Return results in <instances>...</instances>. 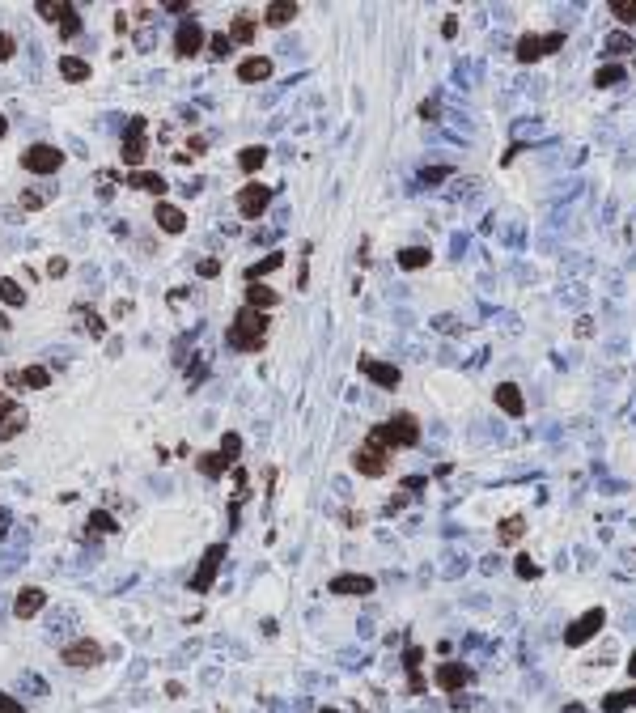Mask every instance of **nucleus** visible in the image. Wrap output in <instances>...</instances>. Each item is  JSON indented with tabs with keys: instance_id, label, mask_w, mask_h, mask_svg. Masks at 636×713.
<instances>
[{
	"instance_id": "36",
	"label": "nucleus",
	"mask_w": 636,
	"mask_h": 713,
	"mask_svg": "<svg viewBox=\"0 0 636 713\" xmlns=\"http://www.w3.org/2000/svg\"><path fill=\"white\" fill-rule=\"evenodd\" d=\"M620 77H624V68H620V64H602V68H598V77H594V85H615Z\"/></svg>"
},
{
	"instance_id": "51",
	"label": "nucleus",
	"mask_w": 636,
	"mask_h": 713,
	"mask_svg": "<svg viewBox=\"0 0 636 713\" xmlns=\"http://www.w3.org/2000/svg\"><path fill=\"white\" fill-rule=\"evenodd\" d=\"M565 713H585V709H581V705H569V709H565Z\"/></svg>"
},
{
	"instance_id": "30",
	"label": "nucleus",
	"mask_w": 636,
	"mask_h": 713,
	"mask_svg": "<svg viewBox=\"0 0 636 713\" xmlns=\"http://www.w3.org/2000/svg\"><path fill=\"white\" fill-rule=\"evenodd\" d=\"M276 267H280V255L272 251V255H267V259H259V263L251 267V272H247V281H251V285H259V276H267V272H276Z\"/></svg>"
},
{
	"instance_id": "38",
	"label": "nucleus",
	"mask_w": 636,
	"mask_h": 713,
	"mask_svg": "<svg viewBox=\"0 0 636 713\" xmlns=\"http://www.w3.org/2000/svg\"><path fill=\"white\" fill-rule=\"evenodd\" d=\"M606 47H611V52H636V39L620 30V34H611V43H606Z\"/></svg>"
},
{
	"instance_id": "27",
	"label": "nucleus",
	"mask_w": 636,
	"mask_h": 713,
	"mask_svg": "<svg viewBox=\"0 0 636 713\" xmlns=\"http://www.w3.org/2000/svg\"><path fill=\"white\" fill-rule=\"evenodd\" d=\"M636 705V688H628V692H615V696H602V709L606 713H624Z\"/></svg>"
},
{
	"instance_id": "41",
	"label": "nucleus",
	"mask_w": 636,
	"mask_h": 713,
	"mask_svg": "<svg viewBox=\"0 0 636 713\" xmlns=\"http://www.w3.org/2000/svg\"><path fill=\"white\" fill-rule=\"evenodd\" d=\"M21 683H26V692H34V696H47V679H43V675H26Z\"/></svg>"
},
{
	"instance_id": "10",
	"label": "nucleus",
	"mask_w": 636,
	"mask_h": 713,
	"mask_svg": "<svg viewBox=\"0 0 636 713\" xmlns=\"http://www.w3.org/2000/svg\"><path fill=\"white\" fill-rule=\"evenodd\" d=\"M204 47V30H200V21L195 17H183V26H179V34H174V52L187 60V56H195Z\"/></svg>"
},
{
	"instance_id": "39",
	"label": "nucleus",
	"mask_w": 636,
	"mask_h": 713,
	"mask_svg": "<svg viewBox=\"0 0 636 713\" xmlns=\"http://www.w3.org/2000/svg\"><path fill=\"white\" fill-rule=\"evenodd\" d=\"M81 318H85V327H89V336H102V331H106V323H102V318H98V314H93L89 306H81Z\"/></svg>"
},
{
	"instance_id": "48",
	"label": "nucleus",
	"mask_w": 636,
	"mask_h": 713,
	"mask_svg": "<svg viewBox=\"0 0 636 713\" xmlns=\"http://www.w3.org/2000/svg\"><path fill=\"white\" fill-rule=\"evenodd\" d=\"M420 658H424V650H407V654H403V662H407V671H416V667H420Z\"/></svg>"
},
{
	"instance_id": "31",
	"label": "nucleus",
	"mask_w": 636,
	"mask_h": 713,
	"mask_svg": "<svg viewBox=\"0 0 636 713\" xmlns=\"http://www.w3.org/2000/svg\"><path fill=\"white\" fill-rule=\"evenodd\" d=\"M238 162H242V170H247V175H255V170H259V166L267 162V149H263V144H255V149H247V153H242Z\"/></svg>"
},
{
	"instance_id": "20",
	"label": "nucleus",
	"mask_w": 636,
	"mask_h": 713,
	"mask_svg": "<svg viewBox=\"0 0 636 713\" xmlns=\"http://www.w3.org/2000/svg\"><path fill=\"white\" fill-rule=\"evenodd\" d=\"M157 226H161L166 234H183V230H187V217H183V208H174V204H157Z\"/></svg>"
},
{
	"instance_id": "50",
	"label": "nucleus",
	"mask_w": 636,
	"mask_h": 713,
	"mask_svg": "<svg viewBox=\"0 0 636 713\" xmlns=\"http://www.w3.org/2000/svg\"><path fill=\"white\" fill-rule=\"evenodd\" d=\"M628 671H632V679H636V654H632V658H628Z\"/></svg>"
},
{
	"instance_id": "44",
	"label": "nucleus",
	"mask_w": 636,
	"mask_h": 713,
	"mask_svg": "<svg viewBox=\"0 0 636 713\" xmlns=\"http://www.w3.org/2000/svg\"><path fill=\"white\" fill-rule=\"evenodd\" d=\"M518 573H522V578H539V569H534L530 556H518Z\"/></svg>"
},
{
	"instance_id": "13",
	"label": "nucleus",
	"mask_w": 636,
	"mask_h": 713,
	"mask_svg": "<svg viewBox=\"0 0 636 713\" xmlns=\"http://www.w3.org/2000/svg\"><path fill=\"white\" fill-rule=\"evenodd\" d=\"M43 607H47V595H43L38 586H26V590L17 595V603H13V616H17V620H34Z\"/></svg>"
},
{
	"instance_id": "9",
	"label": "nucleus",
	"mask_w": 636,
	"mask_h": 713,
	"mask_svg": "<svg viewBox=\"0 0 636 713\" xmlns=\"http://www.w3.org/2000/svg\"><path fill=\"white\" fill-rule=\"evenodd\" d=\"M221 560H225V544H212L208 556L200 560V569H195V578H191V590H208V586L216 582V569H221Z\"/></svg>"
},
{
	"instance_id": "42",
	"label": "nucleus",
	"mask_w": 636,
	"mask_h": 713,
	"mask_svg": "<svg viewBox=\"0 0 636 713\" xmlns=\"http://www.w3.org/2000/svg\"><path fill=\"white\" fill-rule=\"evenodd\" d=\"M60 30H64V39H72V34H81V17H77V13H68V17L60 21Z\"/></svg>"
},
{
	"instance_id": "32",
	"label": "nucleus",
	"mask_w": 636,
	"mask_h": 713,
	"mask_svg": "<svg viewBox=\"0 0 636 713\" xmlns=\"http://www.w3.org/2000/svg\"><path fill=\"white\" fill-rule=\"evenodd\" d=\"M0 298H5L9 306H21V302H26V293H21V285H17V281L0 276Z\"/></svg>"
},
{
	"instance_id": "12",
	"label": "nucleus",
	"mask_w": 636,
	"mask_h": 713,
	"mask_svg": "<svg viewBox=\"0 0 636 713\" xmlns=\"http://www.w3.org/2000/svg\"><path fill=\"white\" fill-rule=\"evenodd\" d=\"M26 408L21 404H0V441H9V437H17L21 429H26Z\"/></svg>"
},
{
	"instance_id": "21",
	"label": "nucleus",
	"mask_w": 636,
	"mask_h": 713,
	"mask_svg": "<svg viewBox=\"0 0 636 713\" xmlns=\"http://www.w3.org/2000/svg\"><path fill=\"white\" fill-rule=\"evenodd\" d=\"M497 404H501L509 416H522V412H526V408H522V391L513 386V382H501V386H497Z\"/></svg>"
},
{
	"instance_id": "4",
	"label": "nucleus",
	"mask_w": 636,
	"mask_h": 713,
	"mask_svg": "<svg viewBox=\"0 0 636 713\" xmlns=\"http://www.w3.org/2000/svg\"><path fill=\"white\" fill-rule=\"evenodd\" d=\"M60 662L64 667H98L102 662V646L98 641H89V637H81V641H64V650H60Z\"/></svg>"
},
{
	"instance_id": "19",
	"label": "nucleus",
	"mask_w": 636,
	"mask_h": 713,
	"mask_svg": "<svg viewBox=\"0 0 636 713\" xmlns=\"http://www.w3.org/2000/svg\"><path fill=\"white\" fill-rule=\"evenodd\" d=\"M124 183L140 187V191H153V195L166 191V175H153V170H132V175H124Z\"/></svg>"
},
{
	"instance_id": "45",
	"label": "nucleus",
	"mask_w": 636,
	"mask_h": 713,
	"mask_svg": "<svg viewBox=\"0 0 636 713\" xmlns=\"http://www.w3.org/2000/svg\"><path fill=\"white\" fill-rule=\"evenodd\" d=\"M13 47H17V43H13V34H5V30H0V60H9V56H13Z\"/></svg>"
},
{
	"instance_id": "6",
	"label": "nucleus",
	"mask_w": 636,
	"mask_h": 713,
	"mask_svg": "<svg viewBox=\"0 0 636 713\" xmlns=\"http://www.w3.org/2000/svg\"><path fill=\"white\" fill-rule=\"evenodd\" d=\"M267 204H272V187H263V183H247L238 191V212L242 217H263Z\"/></svg>"
},
{
	"instance_id": "33",
	"label": "nucleus",
	"mask_w": 636,
	"mask_h": 713,
	"mask_svg": "<svg viewBox=\"0 0 636 713\" xmlns=\"http://www.w3.org/2000/svg\"><path fill=\"white\" fill-rule=\"evenodd\" d=\"M522 531H526V523H522V518H505V523L497 527V535L505 539V544H513V539H522Z\"/></svg>"
},
{
	"instance_id": "37",
	"label": "nucleus",
	"mask_w": 636,
	"mask_h": 713,
	"mask_svg": "<svg viewBox=\"0 0 636 713\" xmlns=\"http://www.w3.org/2000/svg\"><path fill=\"white\" fill-rule=\"evenodd\" d=\"M450 175H454V170H450V166H429V170H420V179H424L429 187H433V183H446Z\"/></svg>"
},
{
	"instance_id": "35",
	"label": "nucleus",
	"mask_w": 636,
	"mask_h": 713,
	"mask_svg": "<svg viewBox=\"0 0 636 713\" xmlns=\"http://www.w3.org/2000/svg\"><path fill=\"white\" fill-rule=\"evenodd\" d=\"M611 13H615L624 26H632V21H636V0H615V5H611Z\"/></svg>"
},
{
	"instance_id": "3",
	"label": "nucleus",
	"mask_w": 636,
	"mask_h": 713,
	"mask_svg": "<svg viewBox=\"0 0 636 713\" xmlns=\"http://www.w3.org/2000/svg\"><path fill=\"white\" fill-rule=\"evenodd\" d=\"M21 166H26L30 175H56V170L64 166V153L56 149V144H30V149L21 153Z\"/></svg>"
},
{
	"instance_id": "25",
	"label": "nucleus",
	"mask_w": 636,
	"mask_h": 713,
	"mask_svg": "<svg viewBox=\"0 0 636 713\" xmlns=\"http://www.w3.org/2000/svg\"><path fill=\"white\" fill-rule=\"evenodd\" d=\"M60 72H64V81L81 85V81L89 77V64H85V60H68V56H64V60H60Z\"/></svg>"
},
{
	"instance_id": "28",
	"label": "nucleus",
	"mask_w": 636,
	"mask_h": 713,
	"mask_svg": "<svg viewBox=\"0 0 636 713\" xmlns=\"http://www.w3.org/2000/svg\"><path fill=\"white\" fill-rule=\"evenodd\" d=\"M433 255H429V247H403L399 251V267H424Z\"/></svg>"
},
{
	"instance_id": "11",
	"label": "nucleus",
	"mask_w": 636,
	"mask_h": 713,
	"mask_svg": "<svg viewBox=\"0 0 636 713\" xmlns=\"http://www.w3.org/2000/svg\"><path fill=\"white\" fill-rule=\"evenodd\" d=\"M442 692H462V688L471 683V667H462V662H446V667H437V679H433Z\"/></svg>"
},
{
	"instance_id": "26",
	"label": "nucleus",
	"mask_w": 636,
	"mask_h": 713,
	"mask_svg": "<svg viewBox=\"0 0 636 713\" xmlns=\"http://www.w3.org/2000/svg\"><path fill=\"white\" fill-rule=\"evenodd\" d=\"M229 43H255V21L242 13V17H234V30H229Z\"/></svg>"
},
{
	"instance_id": "8",
	"label": "nucleus",
	"mask_w": 636,
	"mask_h": 713,
	"mask_svg": "<svg viewBox=\"0 0 636 713\" xmlns=\"http://www.w3.org/2000/svg\"><path fill=\"white\" fill-rule=\"evenodd\" d=\"M352 467L361 476H382L386 467H390V450H382V446H370V441H365V446L352 454Z\"/></svg>"
},
{
	"instance_id": "22",
	"label": "nucleus",
	"mask_w": 636,
	"mask_h": 713,
	"mask_svg": "<svg viewBox=\"0 0 636 713\" xmlns=\"http://www.w3.org/2000/svg\"><path fill=\"white\" fill-rule=\"evenodd\" d=\"M293 17H297V5H293V0H280V5H267V13H263V21H267V26H288Z\"/></svg>"
},
{
	"instance_id": "7",
	"label": "nucleus",
	"mask_w": 636,
	"mask_h": 713,
	"mask_svg": "<svg viewBox=\"0 0 636 713\" xmlns=\"http://www.w3.org/2000/svg\"><path fill=\"white\" fill-rule=\"evenodd\" d=\"M602 620H606V611H602V607H590L581 620H573V624L565 628V641H569V646H585V641H590V637L602 628Z\"/></svg>"
},
{
	"instance_id": "34",
	"label": "nucleus",
	"mask_w": 636,
	"mask_h": 713,
	"mask_svg": "<svg viewBox=\"0 0 636 713\" xmlns=\"http://www.w3.org/2000/svg\"><path fill=\"white\" fill-rule=\"evenodd\" d=\"M72 9L68 5H60V0H47V5H38V17H47V21H64Z\"/></svg>"
},
{
	"instance_id": "5",
	"label": "nucleus",
	"mask_w": 636,
	"mask_h": 713,
	"mask_svg": "<svg viewBox=\"0 0 636 713\" xmlns=\"http://www.w3.org/2000/svg\"><path fill=\"white\" fill-rule=\"evenodd\" d=\"M560 47H565V34H526L518 43V60L534 64L539 56H552V52H560Z\"/></svg>"
},
{
	"instance_id": "24",
	"label": "nucleus",
	"mask_w": 636,
	"mask_h": 713,
	"mask_svg": "<svg viewBox=\"0 0 636 713\" xmlns=\"http://www.w3.org/2000/svg\"><path fill=\"white\" fill-rule=\"evenodd\" d=\"M195 467H200L208 480H216V476H225V472H229V463H225L221 454H200V459H195Z\"/></svg>"
},
{
	"instance_id": "29",
	"label": "nucleus",
	"mask_w": 636,
	"mask_h": 713,
	"mask_svg": "<svg viewBox=\"0 0 636 713\" xmlns=\"http://www.w3.org/2000/svg\"><path fill=\"white\" fill-rule=\"evenodd\" d=\"M216 454H221V459L234 467V463H238V454H242V437H238V433H225V437H221V450H216Z\"/></svg>"
},
{
	"instance_id": "49",
	"label": "nucleus",
	"mask_w": 636,
	"mask_h": 713,
	"mask_svg": "<svg viewBox=\"0 0 636 713\" xmlns=\"http://www.w3.org/2000/svg\"><path fill=\"white\" fill-rule=\"evenodd\" d=\"M0 713H21V705H17L13 696H5V692H0Z\"/></svg>"
},
{
	"instance_id": "18",
	"label": "nucleus",
	"mask_w": 636,
	"mask_h": 713,
	"mask_svg": "<svg viewBox=\"0 0 636 713\" xmlns=\"http://www.w3.org/2000/svg\"><path fill=\"white\" fill-rule=\"evenodd\" d=\"M276 302H280V293H276L272 285H251V289H247V306L259 310V314H267Z\"/></svg>"
},
{
	"instance_id": "14",
	"label": "nucleus",
	"mask_w": 636,
	"mask_h": 713,
	"mask_svg": "<svg viewBox=\"0 0 636 713\" xmlns=\"http://www.w3.org/2000/svg\"><path fill=\"white\" fill-rule=\"evenodd\" d=\"M331 590L335 595H374V578H365V573H335Z\"/></svg>"
},
{
	"instance_id": "23",
	"label": "nucleus",
	"mask_w": 636,
	"mask_h": 713,
	"mask_svg": "<svg viewBox=\"0 0 636 713\" xmlns=\"http://www.w3.org/2000/svg\"><path fill=\"white\" fill-rule=\"evenodd\" d=\"M13 382L17 386H34V391H43L47 382H52V374L43 370V365H30V370H21V374H13Z\"/></svg>"
},
{
	"instance_id": "1",
	"label": "nucleus",
	"mask_w": 636,
	"mask_h": 713,
	"mask_svg": "<svg viewBox=\"0 0 636 713\" xmlns=\"http://www.w3.org/2000/svg\"><path fill=\"white\" fill-rule=\"evenodd\" d=\"M416 441H420V425H416V416H407V412H399V416H390L386 425L370 429V446H382V450L416 446Z\"/></svg>"
},
{
	"instance_id": "40",
	"label": "nucleus",
	"mask_w": 636,
	"mask_h": 713,
	"mask_svg": "<svg viewBox=\"0 0 636 713\" xmlns=\"http://www.w3.org/2000/svg\"><path fill=\"white\" fill-rule=\"evenodd\" d=\"M208 52H212L216 60H225V56L234 52V43H229V34H216V39H212V47H208Z\"/></svg>"
},
{
	"instance_id": "53",
	"label": "nucleus",
	"mask_w": 636,
	"mask_h": 713,
	"mask_svg": "<svg viewBox=\"0 0 636 713\" xmlns=\"http://www.w3.org/2000/svg\"><path fill=\"white\" fill-rule=\"evenodd\" d=\"M323 713H339V709H323Z\"/></svg>"
},
{
	"instance_id": "43",
	"label": "nucleus",
	"mask_w": 636,
	"mask_h": 713,
	"mask_svg": "<svg viewBox=\"0 0 636 713\" xmlns=\"http://www.w3.org/2000/svg\"><path fill=\"white\" fill-rule=\"evenodd\" d=\"M43 200H47L43 191H26V195H21V208H43Z\"/></svg>"
},
{
	"instance_id": "16",
	"label": "nucleus",
	"mask_w": 636,
	"mask_h": 713,
	"mask_svg": "<svg viewBox=\"0 0 636 713\" xmlns=\"http://www.w3.org/2000/svg\"><path fill=\"white\" fill-rule=\"evenodd\" d=\"M361 370L370 374V378H374V382H378L382 391H395V386H399V378H403V374L395 370V365H386V361H370V357L361 361Z\"/></svg>"
},
{
	"instance_id": "2",
	"label": "nucleus",
	"mask_w": 636,
	"mask_h": 713,
	"mask_svg": "<svg viewBox=\"0 0 636 713\" xmlns=\"http://www.w3.org/2000/svg\"><path fill=\"white\" fill-rule=\"evenodd\" d=\"M263 331H267V314H259V310H238V318L229 323V331H225V340H229V349H242V353H255L259 344H263Z\"/></svg>"
},
{
	"instance_id": "47",
	"label": "nucleus",
	"mask_w": 636,
	"mask_h": 713,
	"mask_svg": "<svg viewBox=\"0 0 636 713\" xmlns=\"http://www.w3.org/2000/svg\"><path fill=\"white\" fill-rule=\"evenodd\" d=\"M47 272H52V276H64V272H68V259H64V255H56L52 263H47Z\"/></svg>"
},
{
	"instance_id": "52",
	"label": "nucleus",
	"mask_w": 636,
	"mask_h": 713,
	"mask_svg": "<svg viewBox=\"0 0 636 713\" xmlns=\"http://www.w3.org/2000/svg\"><path fill=\"white\" fill-rule=\"evenodd\" d=\"M5 132H9V124H5V119H0V136H5Z\"/></svg>"
},
{
	"instance_id": "17",
	"label": "nucleus",
	"mask_w": 636,
	"mask_h": 713,
	"mask_svg": "<svg viewBox=\"0 0 636 713\" xmlns=\"http://www.w3.org/2000/svg\"><path fill=\"white\" fill-rule=\"evenodd\" d=\"M238 77L247 81V85H255V81H263V77H272V60H267V56H251V60H242V64H238Z\"/></svg>"
},
{
	"instance_id": "46",
	"label": "nucleus",
	"mask_w": 636,
	"mask_h": 713,
	"mask_svg": "<svg viewBox=\"0 0 636 713\" xmlns=\"http://www.w3.org/2000/svg\"><path fill=\"white\" fill-rule=\"evenodd\" d=\"M161 9H166V13H179V17H187V9H191V5H187V0H166Z\"/></svg>"
},
{
	"instance_id": "15",
	"label": "nucleus",
	"mask_w": 636,
	"mask_h": 713,
	"mask_svg": "<svg viewBox=\"0 0 636 713\" xmlns=\"http://www.w3.org/2000/svg\"><path fill=\"white\" fill-rule=\"evenodd\" d=\"M144 153H149V140H144V128H140V119H136V124L128 128V136H124V162L128 166H140Z\"/></svg>"
}]
</instances>
